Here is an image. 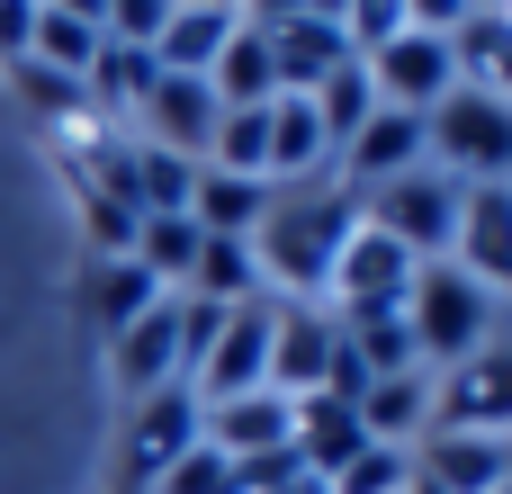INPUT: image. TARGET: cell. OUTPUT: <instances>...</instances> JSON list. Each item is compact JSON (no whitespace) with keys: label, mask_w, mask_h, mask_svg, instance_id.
<instances>
[{"label":"cell","mask_w":512,"mask_h":494,"mask_svg":"<svg viewBox=\"0 0 512 494\" xmlns=\"http://www.w3.org/2000/svg\"><path fill=\"white\" fill-rule=\"evenodd\" d=\"M360 234V198L342 180H306V189H270V216L252 225V270L279 297H324L342 243Z\"/></svg>","instance_id":"1"},{"label":"cell","mask_w":512,"mask_h":494,"mask_svg":"<svg viewBox=\"0 0 512 494\" xmlns=\"http://www.w3.org/2000/svg\"><path fill=\"white\" fill-rule=\"evenodd\" d=\"M405 333H414V360L432 369H459L477 342H495V297L459 270V261H423L414 288H405Z\"/></svg>","instance_id":"2"},{"label":"cell","mask_w":512,"mask_h":494,"mask_svg":"<svg viewBox=\"0 0 512 494\" xmlns=\"http://www.w3.org/2000/svg\"><path fill=\"white\" fill-rule=\"evenodd\" d=\"M423 162H432V171H450L459 189L512 180V99H486V90H450V99L423 117Z\"/></svg>","instance_id":"3"},{"label":"cell","mask_w":512,"mask_h":494,"mask_svg":"<svg viewBox=\"0 0 512 494\" xmlns=\"http://www.w3.org/2000/svg\"><path fill=\"white\" fill-rule=\"evenodd\" d=\"M459 198H468V189H459L450 171L414 162V171H396V180L360 189V225L396 234L414 261H450V234H459Z\"/></svg>","instance_id":"4"},{"label":"cell","mask_w":512,"mask_h":494,"mask_svg":"<svg viewBox=\"0 0 512 494\" xmlns=\"http://www.w3.org/2000/svg\"><path fill=\"white\" fill-rule=\"evenodd\" d=\"M432 432H486V441H512V333L477 342L450 378H432Z\"/></svg>","instance_id":"5"},{"label":"cell","mask_w":512,"mask_h":494,"mask_svg":"<svg viewBox=\"0 0 512 494\" xmlns=\"http://www.w3.org/2000/svg\"><path fill=\"white\" fill-rule=\"evenodd\" d=\"M198 450V396L171 378V387H153L144 405H135V423H126V468H117V494H153L162 486V468L171 459H189Z\"/></svg>","instance_id":"6"},{"label":"cell","mask_w":512,"mask_h":494,"mask_svg":"<svg viewBox=\"0 0 512 494\" xmlns=\"http://www.w3.org/2000/svg\"><path fill=\"white\" fill-rule=\"evenodd\" d=\"M270 324H279V306H270V297H243V306H225V324H216L207 360L189 369V396H198V405H216V396H243V387H261V378H270Z\"/></svg>","instance_id":"7"},{"label":"cell","mask_w":512,"mask_h":494,"mask_svg":"<svg viewBox=\"0 0 512 494\" xmlns=\"http://www.w3.org/2000/svg\"><path fill=\"white\" fill-rule=\"evenodd\" d=\"M198 441H207L216 459H270V450L297 441V396H279V387L216 396V405H198Z\"/></svg>","instance_id":"8"},{"label":"cell","mask_w":512,"mask_h":494,"mask_svg":"<svg viewBox=\"0 0 512 494\" xmlns=\"http://www.w3.org/2000/svg\"><path fill=\"white\" fill-rule=\"evenodd\" d=\"M135 117H144V144H162L180 162H207V135H216L225 108H216V90L198 72H153L144 99H135Z\"/></svg>","instance_id":"9"},{"label":"cell","mask_w":512,"mask_h":494,"mask_svg":"<svg viewBox=\"0 0 512 494\" xmlns=\"http://www.w3.org/2000/svg\"><path fill=\"white\" fill-rule=\"evenodd\" d=\"M414 252L396 243V234H378V225H360L351 243H342V261H333V315H360V306H405V288H414Z\"/></svg>","instance_id":"10"},{"label":"cell","mask_w":512,"mask_h":494,"mask_svg":"<svg viewBox=\"0 0 512 494\" xmlns=\"http://www.w3.org/2000/svg\"><path fill=\"white\" fill-rule=\"evenodd\" d=\"M450 261H459L486 297H512V180H486V189H468V198H459Z\"/></svg>","instance_id":"11"},{"label":"cell","mask_w":512,"mask_h":494,"mask_svg":"<svg viewBox=\"0 0 512 494\" xmlns=\"http://www.w3.org/2000/svg\"><path fill=\"white\" fill-rule=\"evenodd\" d=\"M108 369H117L126 405H144L153 387H171V378H180V306H171V297H153V306L108 342Z\"/></svg>","instance_id":"12"},{"label":"cell","mask_w":512,"mask_h":494,"mask_svg":"<svg viewBox=\"0 0 512 494\" xmlns=\"http://www.w3.org/2000/svg\"><path fill=\"white\" fill-rule=\"evenodd\" d=\"M333 342H342L333 306H279V324H270V378H261V387H279V396H315L324 369H333Z\"/></svg>","instance_id":"13"},{"label":"cell","mask_w":512,"mask_h":494,"mask_svg":"<svg viewBox=\"0 0 512 494\" xmlns=\"http://www.w3.org/2000/svg\"><path fill=\"white\" fill-rule=\"evenodd\" d=\"M333 162H342V189L360 198V189H378V180H396V171L423 162V117H405V108H369V126H360Z\"/></svg>","instance_id":"14"},{"label":"cell","mask_w":512,"mask_h":494,"mask_svg":"<svg viewBox=\"0 0 512 494\" xmlns=\"http://www.w3.org/2000/svg\"><path fill=\"white\" fill-rule=\"evenodd\" d=\"M297 468L315 477V486H333L360 450H369V432H360V405H342V396H297Z\"/></svg>","instance_id":"15"},{"label":"cell","mask_w":512,"mask_h":494,"mask_svg":"<svg viewBox=\"0 0 512 494\" xmlns=\"http://www.w3.org/2000/svg\"><path fill=\"white\" fill-rule=\"evenodd\" d=\"M261 36H270V72H279V90H288V99H306L324 72H342V63H351L342 27H333V18H306V9H297V18H279V27H261Z\"/></svg>","instance_id":"16"},{"label":"cell","mask_w":512,"mask_h":494,"mask_svg":"<svg viewBox=\"0 0 512 494\" xmlns=\"http://www.w3.org/2000/svg\"><path fill=\"white\" fill-rule=\"evenodd\" d=\"M414 468L441 494H495L504 486V441H486V432H423Z\"/></svg>","instance_id":"17"},{"label":"cell","mask_w":512,"mask_h":494,"mask_svg":"<svg viewBox=\"0 0 512 494\" xmlns=\"http://www.w3.org/2000/svg\"><path fill=\"white\" fill-rule=\"evenodd\" d=\"M450 63H459V90L512 99V18L504 9H468L450 27Z\"/></svg>","instance_id":"18"},{"label":"cell","mask_w":512,"mask_h":494,"mask_svg":"<svg viewBox=\"0 0 512 494\" xmlns=\"http://www.w3.org/2000/svg\"><path fill=\"white\" fill-rule=\"evenodd\" d=\"M153 297H162V288H153L135 261H90V270H81V324H90L99 342H117Z\"/></svg>","instance_id":"19"},{"label":"cell","mask_w":512,"mask_h":494,"mask_svg":"<svg viewBox=\"0 0 512 494\" xmlns=\"http://www.w3.org/2000/svg\"><path fill=\"white\" fill-rule=\"evenodd\" d=\"M360 432H369V441H387V450L423 441V432H432V369H405V378H378V387L360 396Z\"/></svg>","instance_id":"20"},{"label":"cell","mask_w":512,"mask_h":494,"mask_svg":"<svg viewBox=\"0 0 512 494\" xmlns=\"http://www.w3.org/2000/svg\"><path fill=\"white\" fill-rule=\"evenodd\" d=\"M261 216H270V180H234V171H207L198 162V189H189V225L198 234H243L252 243Z\"/></svg>","instance_id":"21"},{"label":"cell","mask_w":512,"mask_h":494,"mask_svg":"<svg viewBox=\"0 0 512 494\" xmlns=\"http://www.w3.org/2000/svg\"><path fill=\"white\" fill-rule=\"evenodd\" d=\"M234 27H243V18H207V9H171V18L153 27V45H144V54H153V72H198V81H207Z\"/></svg>","instance_id":"22"},{"label":"cell","mask_w":512,"mask_h":494,"mask_svg":"<svg viewBox=\"0 0 512 494\" xmlns=\"http://www.w3.org/2000/svg\"><path fill=\"white\" fill-rule=\"evenodd\" d=\"M207 90H216V108H270V99H279L270 36H261V27H234L225 54H216V72H207Z\"/></svg>","instance_id":"23"},{"label":"cell","mask_w":512,"mask_h":494,"mask_svg":"<svg viewBox=\"0 0 512 494\" xmlns=\"http://www.w3.org/2000/svg\"><path fill=\"white\" fill-rule=\"evenodd\" d=\"M198 243H207V234H198L189 216H144L126 261H135V270H144L162 297H180V288H189V270H198Z\"/></svg>","instance_id":"24"},{"label":"cell","mask_w":512,"mask_h":494,"mask_svg":"<svg viewBox=\"0 0 512 494\" xmlns=\"http://www.w3.org/2000/svg\"><path fill=\"white\" fill-rule=\"evenodd\" d=\"M180 297H207V306H243V297H261L252 243H243V234H207V243H198V270H189Z\"/></svg>","instance_id":"25"},{"label":"cell","mask_w":512,"mask_h":494,"mask_svg":"<svg viewBox=\"0 0 512 494\" xmlns=\"http://www.w3.org/2000/svg\"><path fill=\"white\" fill-rule=\"evenodd\" d=\"M342 342L360 351L369 378H405V369H423V360H414V333H405V306H360V315H342Z\"/></svg>","instance_id":"26"},{"label":"cell","mask_w":512,"mask_h":494,"mask_svg":"<svg viewBox=\"0 0 512 494\" xmlns=\"http://www.w3.org/2000/svg\"><path fill=\"white\" fill-rule=\"evenodd\" d=\"M144 81H153V54L108 36V45L90 54V72H81V90H90V117H126V108L144 99Z\"/></svg>","instance_id":"27"},{"label":"cell","mask_w":512,"mask_h":494,"mask_svg":"<svg viewBox=\"0 0 512 494\" xmlns=\"http://www.w3.org/2000/svg\"><path fill=\"white\" fill-rule=\"evenodd\" d=\"M306 108H315V126H324V153H342V144L369 126L378 90H369V72H360V63H342V72H324V81L306 90Z\"/></svg>","instance_id":"28"},{"label":"cell","mask_w":512,"mask_h":494,"mask_svg":"<svg viewBox=\"0 0 512 494\" xmlns=\"http://www.w3.org/2000/svg\"><path fill=\"white\" fill-rule=\"evenodd\" d=\"M108 45V27H90V18H63V9H45L36 0V27H27V54L36 63H54V72H90V54Z\"/></svg>","instance_id":"29"},{"label":"cell","mask_w":512,"mask_h":494,"mask_svg":"<svg viewBox=\"0 0 512 494\" xmlns=\"http://www.w3.org/2000/svg\"><path fill=\"white\" fill-rule=\"evenodd\" d=\"M9 81L27 90V108H36V117H63V126H81V117H90V90H81V72H54V63L18 54V63H9Z\"/></svg>","instance_id":"30"},{"label":"cell","mask_w":512,"mask_h":494,"mask_svg":"<svg viewBox=\"0 0 512 494\" xmlns=\"http://www.w3.org/2000/svg\"><path fill=\"white\" fill-rule=\"evenodd\" d=\"M135 225H144V216H135L126 198H90V189H81V234H90V261H126V252H135Z\"/></svg>","instance_id":"31"},{"label":"cell","mask_w":512,"mask_h":494,"mask_svg":"<svg viewBox=\"0 0 512 494\" xmlns=\"http://www.w3.org/2000/svg\"><path fill=\"white\" fill-rule=\"evenodd\" d=\"M405 477H414V450H387V441H369V450H360V459H351V468H342L324 494H405Z\"/></svg>","instance_id":"32"},{"label":"cell","mask_w":512,"mask_h":494,"mask_svg":"<svg viewBox=\"0 0 512 494\" xmlns=\"http://www.w3.org/2000/svg\"><path fill=\"white\" fill-rule=\"evenodd\" d=\"M405 36V0H342V45H351V63H369L378 45H396Z\"/></svg>","instance_id":"33"},{"label":"cell","mask_w":512,"mask_h":494,"mask_svg":"<svg viewBox=\"0 0 512 494\" xmlns=\"http://www.w3.org/2000/svg\"><path fill=\"white\" fill-rule=\"evenodd\" d=\"M225 486H234V459H216V450L198 441L189 459H171V468H162V486H153V494H225Z\"/></svg>","instance_id":"34"},{"label":"cell","mask_w":512,"mask_h":494,"mask_svg":"<svg viewBox=\"0 0 512 494\" xmlns=\"http://www.w3.org/2000/svg\"><path fill=\"white\" fill-rule=\"evenodd\" d=\"M27 27H36V0H0V63L27 54Z\"/></svg>","instance_id":"35"},{"label":"cell","mask_w":512,"mask_h":494,"mask_svg":"<svg viewBox=\"0 0 512 494\" xmlns=\"http://www.w3.org/2000/svg\"><path fill=\"white\" fill-rule=\"evenodd\" d=\"M468 18V0H405V27H432V36H450Z\"/></svg>","instance_id":"36"},{"label":"cell","mask_w":512,"mask_h":494,"mask_svg":"<svg viewBox=\"0 0 512 494\" xmlns=\"http://www.w3.org/2000/svg\"><path fill=\"white\" fill-rule=\"evenodd\" d=\"M171 9H207V18H243V0H171Z\"/></svg>","instance_id":"37"},{"label":"cell","mask_w":512,"mask_h":494,"mask_svg":"<svg viewBox=\"0 0 512 494\" xmlns=\"http://www.w3.org/2000/svg\"><path fill=\"white\" fill-rule=\"evenodd\" d=\"M405 494H441V486H432V477H423V468H414V477H405Z\"/></svg>","instance_id":"38"},{"label":"cell","mask_w":512,"mask_h":494,"mask_svg":"<svg viewBox=\"0 0 512 494\" xmlns=\"http://www.w3.org/2000/svg\"><path fill=\"white\" fill-rule=\"evenodd\" d=\"M504 486H512V441H504Z\"/></svg>","instance_id":"39"},{"label":"cell","mask_w":512,"mask_h":494,"mask_svg":"<svg viewBox=\"0 0 512 494\" xmlns=\"http://www.w3.org/2000/svg\"><path fill=\"white\" fill-rule=\"evenodd\" d=\"M468 9H495V0H468Z\"/></svg>","instance_id":"40"},{"label":"cell","mask_w":512,"mask_h":494,"mask_svg":"<svg viewBox=\"0 0 512 494\" xmlns=\"http://www.w3.org/2000/svg\"><path fill=\"white\" fill-rule=\"evenodd\" d=\"M495 9H504V18H512V0H495Z\"/></svg>","instance_id":"41"},{"label":"cell","mask_w":512,"mask_h":494,"mask_svg":"<svg viewBox=\"0 0 512 494\" xmlns=\"http://www.w3.org/2000/svg\"><path fill=\"white\" fill-rule=\"evenodd\" d=\"M495 494H512V486H495Z\"/></svg>","instance_id":"42"}]
</instances>
